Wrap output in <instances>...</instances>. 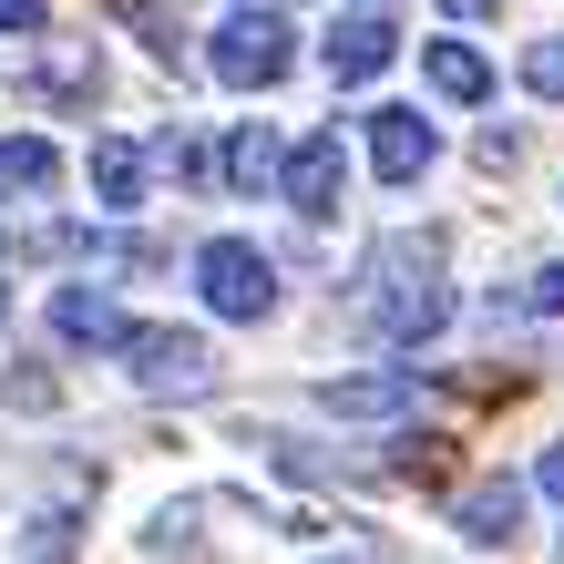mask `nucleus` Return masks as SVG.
<instances>
[{
    "label": "nucleus",
    "mask_w": 564,
    "mask_h": 564,
    "mask_svg": "<svg viewBox=\"0 0 564 564\" xmlns=\"http://www.w3.org/2000/svg\"><path fill=\"white\" fill-rule=\"evenodd\" d=\"M431 268H442V247H431V237H411V247L380 257V297H370V328H380V339H431V328L452 318V297H442Z\"/></svg>",
    "instance_id": "obj_1"
},
{
    "label": "nucleus",
    "mask_w": 564,
    "mask_h": 564,
    "mask_svg": "<svg viewBox=\"0 0 564 564\" xmlns=\"http://www.w3.org/2000/svg\"><path fill=\"white\" fill-rule=\"evenodd\" d=\"M288 62H297V42H288V21L268 11V0H247V11H226V21H216V83L268 93Z\"/></svg>",
    "instance_id": "obj_2"
},
{
    "label": "nucleus",
    "mask_w": 564,
    "mask_h": 564,
    "mask_svg": "<svg viewBox=\"0 0 564 564\" xmlns=\"http://www.w3.org/2000/svg\"><path fill=\"white\" fill-rule=\"evenodd\" d=\"M113 349H123V380L154 390V401H185V390H206V380H216L206 339H185V328H123Z\"/></svg>",
    "instance_id": "obj_3"
},
{
    "label": "nucleus",
    "mask_w": 564,
    "mask_h": 564,
    "mask_svg": "<svg viewBox=\"0 0 564 564\" xmlns=\"http://www.w3.org/2000/svg\"><path fill=\"white\" fill-rule=\"evenodd\" d=\"M195 297H206L216 318H268L278 308V278H268V257L257 247H237V237H216V247H195Z\"/></svg>",
    "instance_id": "obj_4"
},
{
    "label": "nucleus",
    "mask_w": 564,
    "mask_h": 564,
    "mask_svg": "<svg viewBox=\"0 0 564 564\" xmlns=\"http://www.w3.org/2000/svg\"><path fill=\"white\" fill-rule=\"evenodd\" d=\"M359 154H370V175H380V185H411L421 164L442 154V134H431V113L380 104V113H370V134H359Z\"/></svg>",
    "instance_id": "obj_5"
},
{
    "label": "nucleus",
    "mask_w": 564,
    "mask_h": 564,
    "mask_svg": "<svg viewBox=\"0 0 564 564\" xmlns=\"http://www.w3.org/2000/svg\"><path fill=\"white\" fill-rule=\"evenodd\" d=\"M390 52H401V31H390V0H359V11L328 31V73H339V83L390 73Z\"/></svg>",
    "instance_id": "obj_6"
},
{
    "label": "nucleus",
    "mask_w": 564,
    "mask_h": 564,
    "mask_svg": "<svg viewBox=\"0 0 564 564\" xmlns=\"http://www.w3.org/2000/svg\"><path fill=\"white\" fill-rule=\"evenodd\" d=\"M339 175H349V154H339V134H308L288 154V175H278V195L297 216H339Z\"/></svg>",
    "instance_id": "obj_7"
},
{
    "label": "nucleus",
    "mask_w": 564,
    "mask_h": 564,
    "mask_svg": "<svg viewBox=\"0 0 564 564\" xmlns=\"http://www.w3.org/2000/svg\"><path fill=\"white\" fill-rule=\"evenodd\" d=\"M52 339H73V349H113L123 339V308L104 288H52Z\"/></svg>",
    "instance_id": "obj_8"
},
{
    "label": "nucleus",
    "mask_w": 564,
    "mask_h": 564,
    "mask_svg": "<svg viewBox=\"0 0 564 564\" xmlns=\"http://www.w3.org/2000/svg\"><path fill=\"white\" fill-rule=\"evenodd\" d=\"M318 411H339V421H401L411 411V380H370V370H359V380H318Z\"/></svg>",
    "instance_id": "obj_9"
},
{
    "label": "nucleus",
    "mask_w": 564,
    "mask_h": 564,
    "mask_svg": "<svg viewBox=\"0 0 564 564\" xmlns=\"http://www.w3.org/2000/svg\"><path fill=\"white\" fill-rule=\"evenodd\" d=\"M513 513H523V482H473V492L452 503L462 544H513Z\"/></svg>",
    "instance_id": "obj_10"
},
{
    "label": "nucleus",
    "mask_w": 564,
    "mask_h": 564,
    "mask_svg": "<svg viewBox=\"0 0 564 564\" xmlns=\"http://www.w3.org/2000/svg\"><path fill=\"white\" fill-rule=\"evenodd\" d=\"M278 175H288L278 123H237V144H226V185H237V195H268Z\"/></svg>",
    "instance_id": "obj_11"
},
{
    "label": "nucleus",
    "mask_w": 564,
    "mask_h": 564,
    "mask_svg": "<svg viewBox=\"0 0 564 564\" xmlns=\"http://www.w3.org/2000/svg\"><path fill=\"white\" fill-rule=\"evenodd\" d=\"M431 93H442V104H482V93H492V62L473 42H431Z\"/></svg>",
    "instance_id": "obj_12"
},
{
    "label": "nucleus",
    "mask_w": 564,
    "mask_h": 564,
    "mask_svg": "<svg viewBox=\"0 0 564 564\" xmlns=\"http://www.w3.org/2000/svg\"><path fill=\"white\" fill-rule=\"evenodd\" d=\"M0 185H11V195H52L62 185V154L42 134H0Z\"/></svg>",
    "instance_id": "obj_13"
},
{
    "label": "nucleus",
    "mask_w": 564,
    "mask_h": 564,
    "mask_svg": "<svg viewBox=\"0 0 564 564\" xmlns=\"http://www.w3.org/2000/svg\"><path fill=\"white\" fill-rule=\"evenodd\" d=\"M93 195H104V206H134L144 195V144H123V134L93 144Z\"/></svg>",
    "instance_id": "obj_14"
},
{
    "label": "nucleus",
    "mask_w": 564,
    "mask_h": 564,
    "mask_svg": "<svg viewBox=\"0 0 564 564\" xmlns=\"http://www.w3.org/2000/svg\"><path fill=\"white\" fill-rule=\"evenodd\" d=\"M523 93H534V104H564V31H544V42L523 52Z\"/></svg>",
    "instance_id": "obj_15"
},
{
    "label": "nucleus",
    "mask_w": 564,
    "mask_h": 564,
    "mask_svg": "<svg viewBox=\"0 0 564 564\" xmlns=\"http://www.w3.org/2000/svg\"><path fill=\"white\" fill-rule=\"evenodd\" d=\"M503 308H534V318H564V257H544V268L523 278V288L503 297Z\"/></svg>",
    "instance_id": "obj_16"
},
{
    "label": "nucleus",
    "mask_w": 564,
    "mask_h": 564,
    "mask_svg": "<svg viewBox=\"0 0 564 564\" xmlns=\"http://www.w3.org/2000/svg\"><path fill=\"white\" fill-rule=\"evenodd\" d=\"M0 31H42V0H0Z\"/></svg>",
    "instance_id": "obj_17"
},
{
    "label": "nucleus",
    "mask_w": 564,
    "mask_h": 564,
    "mask_svg": "<svg viewBox=\"0 0 564 564\" xmlns=\"http://www.w3.org/2000/svg\"><path fill=\"white\" fill-rule=\"evenodd\" d=\"M534 482H544V492H554V503H564V442H554V452L534 462Z\"/></svg>",
    "instance_id": "obj_18"
},
{
    "label": "nucleus",
    "mask_w": 564,
    "mask_h": 564,
    "mask_svg": "<svg viewBox=\"0 0 564 564\" xmlns=\"http://www.w3.org/2000/svg\"><path fill=\"white\" fill-rule=\"evenodd\" d=\"M442 11H452V21H492L503 0H442Z\"/></svg>",
    "instance_id": "obj_19"
},
{
    "label": "nucleus",
    "mask_w": 564,
    "mask_h": 564,
    "mask_svg": "<svg viewBox=\"0 0 564 564\" xmlns=\"http://www.w3.org/2000/svg\"><path fill=\"white\" fill-rule=\"evenodd\" d=\"M0 318H11V297H0Z\"/></svg>",
    "instance_id": "obj_20"
},
{
    "label": "nucleus",
    "mask_w": 564,
    "mask_h": 564,
    "mask_svg": "<svg viewBox=\"0 0 564 564\" xmlns=\"http://www.w3.org/2000/svg\"><path fill=\"white\" fill-rule=\"evenodd\" d=\"M268 11H278V0H268Z\"/></svg>",
    "instance_id": "obj_21"
}]
</instances>
